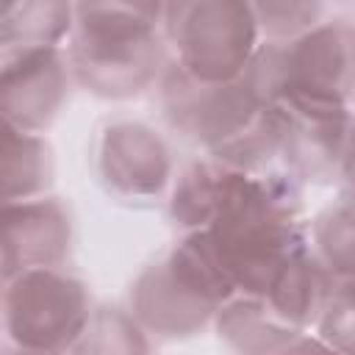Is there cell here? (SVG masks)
Wrapping results in <instances>:
<instances>
[{"instance_id":"cell-16","label":"cell","mask_w":355,"mask_h":355,"mask_svg":"<svg viewBox=\"0 0 355 355\" xmlns=\"http://www.w3.org/2000/svg\"><path fill=\"white\" fill-rule=\"evenodd\" d=\"M222 164L214 158L191 161L175 180L169 197V216L178 227L202 230L211 225L216 205H219V186H222Z\"/></svg>"},{"instance_id":"cell-8","label":"cell","mask_w":355,"mask_h":355,"mask_svg":"<svg viewBox=\"0 0 355 355\" xmlns=\"http://www.w3.org/2000/svg\"><path fill=\"white\" fill-rule=\"evenodd\" d=\"M286 172L297 180L330 183L341 178L355 114L344 103L283 92L272 105Z\"/></svg>"},{"instance_id":"cell-12","label":"cell","mask_w":355,"mask_h":355,"mask_svg":"<svg viewBox=\"0 0 355 355\" xmlns=\"http://www.w3.org/2000/svg\"><path fill=\"white\" fill-rule=\"evenodd\" d=\"M219 338L239 352H288V349H327L311 330L288 324L277 316L263 297L236 294L214 316Z\"/></svg>"},{"instance_id":"cell-17","label":"cell","mask_w":355,"mask_h":355,"mask_svg":"<svg viewBox=\"0 0 355 355\" xmlns=\"http://www.w3.org/2000/svg\"><path fill=\"white\" fill-rule=\"evenodd\" d=\"M311 241L333 283L355 286V202L349 197L313 219Z\"/></svg>"},{"instance_id":"cell-13","label":"cell","mask_w":355,"mask_h":355,"mask_svg":"<svg viewBox=\"0 0 355 355\" xmlns=\"http://www.w3.org/2000/svg\"><path fill=\"white\" fill-rule=\"evenodd\" d=\"M330 288H333L330 272L324 269L319 255L311 247H305L280 269V275L275 277V283L263 300L288 324L311 330V327H316V322L322 316Z\"/></svg>"},{"instance_id":"cell-2","label":"cell","mask_w":355,"mask_h":355,"mask_svg":"<svg viewBox=\"0 0 355 355\" xmlns=\"http://www.w3.org/2000/svg\"><path fill=\"white\" fill-rule=\"evenodd\" d=\"M161 105L183 139L225 166L258 172L280 158L275 114L244 78L214 83L172 64L161 80Z\"/></svg>"},{"instance_id":"cell-10","label":"cell","mask_w":355,"mask_h":355,"mask_svg":"<svg viewBox=\"0 0 355 355\" xmlns=\"http://www.w3.org/2000/svg\"><path fill=\"white\" fill-rule=\"evenodd\" d=\"M97 172L119 200H153L172 178L166 141L144 122H111L100 136Z\"/></svg>"},{"instance_id":"cell-11","label":"cell","mask_w":355,"mask_h":355,"mask_svg":"<svg viewBox=\"0 0 355 355\" xmlns=\"http://www.w3.org/2000/svg\"><path fill=\"white\" fill-rule=\"evenodd\" d=\"M72 241L69 211L53 197L3 202V280L42 266H64Z\"/></svg>"},{"instance_id":"cell-15","label":"cell","mask_w":355,"mask_h":355,"mask_svg":"<svg viewBox=\"0 0 355 355\" xmlns=\"http://www.w3.org/2000/svg\"><path fill=\"white\" fill-rule=\"evenodd\" d=\"M3 202L42 197L53 180V155L39 133L3 128Z\"/></svg>"},{"instance_id":"cell-6","label":"cell","mask_w":355,"mask_h":355,"mask_svg":"<svg viewBox=\"0 0 355 355\" xmlns=\"http://www.w3.org/2000/svg\"><path fill=\"white\" fill-rule=\"evenodd\" d=\"M164 36L183 72L214 83L241 78L261 47L250 0H166Z\"/></svg>"},{"instance_id":"cell-19","label":"cell","mask_w":355,"mask_h":355,"mask_svg":"<svg viewBox=\"0 0 355 355\" xmlns=\"http://www.w3.org/2000/svg\"><path fill=\"white\" fill-rule=\"evenodd\" d=\"M144 333L147 330L130 311L125 313L119 308H100L92 313L89 327L75 344V349H147Z\"/></svg>"},{"instance_id":"cell-3","label":"cell","mask_w":355,"mask_h":355,"mask_svg":"<svg viewBox=\"0 0 355 355\" xmlns=\"http://www.w3.org/2000/svg\"><path fill=\"white\" fill-rule=\"evenodd\" d=\"M166 0H75L69 67L97 97L122 100L147 89L161 67Z\"/></svg>"},{"instance_id":"cell-14","label":"cell","mask_w":355,"mask_h":355,"mask_svg":"<svg viewBox=\"0 0 355 355\" xmlns=\"http://www.w3.org/2000/svg\"><path fill=\"white\" fill-rule=\"evenodd\" d=\"M3 55L33 47H58L75 31L72 0H3Z\"/></svg>"},{"instance_id":"cell-1","label":"cell","mask_w":355,"mask_h":355,"mask_svg":"<svg viewBox=\"0 0 355 355\" xmlns=\"http://www.w3.org/2000/svg\"><path fill=\"white\" fill-rule=\"evenodd\" d=\"M300 205L291 172L222 169L219 205L205 230L239 294L266 297L280 269L311 247Z\"/></svg>"},{"instance_id":"cell-4","label":"cell","mask_w":355,"mask_h":355,"mask_svg":"<svg viewBox=\"0 0 355 355\" xmlns=\"http://www.w3.org/2000/svg\"><path fill=\"white\" fill-rule=\"evenodd\" d=\"M236 286L208 230H189L172 252L147 266L130 288V313L164 338H186L214 322L216 311L236 297Z\"/></svg>"},{"instance_id":"cell-9","label":"cell","mask_w":355,"mask_h":355,"mask_svg":"<svg viewBox=\"0 0 355 355\" xmlns=\"http://www.w3.org/2000/svg\"><path fill=\"white\" fill-rule=\"evenodd\" d=\"M72 78L69 58L61 53V47L6 53L0 86L3 119L19 130H47L69 97Z\"/></svg>"},{"instance_id":"cell-20","label":"cell","mask_w":355,"mask_h":355,"mask_svg":"<svg viewBox=\"0 0 355 355\" xmlns=\"http://www.w3.org/2000/svg\"><path fill=\"white\" fill-rule=\"evenodd\" d=\"M313 330L327 349L355 352V286L333 283Z\"/></svg>"},{"instance_id":"cell-7","label":"cell","mask_w":355,"mask_h":355,"mask_svg":"<svg viewBox=\"0 0 355 355\" xmlns=\"http://www.w3.org/2000/svg\"><path fill=\"white\" fill-rule=\"evenodd\" d=\"M92 297L83 280L61 266L25 269L6 280V336L31 352L75 349L92 319Z\"/></svg>"},{"instance_id":"cell-18","label":"cell","mask_w":355,"mask_h":355,"mask_svg":"<svg viewBox=\"0 0 355 355\" xmlns=\"http://www.w3.org/2000/svg\"><path fill=\"white\" fill-rule=\"evenodd\" d=\"M266 42H288L319 25L324 0H250Z\"/></svg>"},{"instance_id":"cell-5","label":"cell","mask_w":355,"mask_h":355,"mask_svg":"<svg viewBox=\"0 0 355 355\" xmlns=\"http://www.w3.org/2000/svg\"><path fill=\"white\" fill-rule=\"evenodd\" d=\"M241 78L266 105L283 92L349 105L355 97V22L330 19L297 39L263 42Z\"/></svg>"}]
</instances>
